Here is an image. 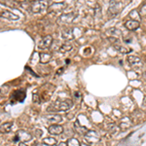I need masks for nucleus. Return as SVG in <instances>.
<instances>
[{
	"mask_svg": "<svg viewBox=\"0 0 146 146\" xmlns=\"http://www.w3.org/2000/svg\"><path fill=\"white\" fill-rule=\"evenodd\" d=\"M73 106V101L71 100H56L54 101L50 106L47 108V112L49 113H55L56 111H67Z\"/></svg>",
	"mask_w": 146,
	"mask_h": 146,
	"instance_id": "nucleus-1",
	"label": "nucleus"
},
{
	"mask_svg": "<svg viewBox=\"0 0 146 146\" xmlns=\"http://www.w3.org/2000/svg\"><path fill=\"white\" fill-rule=\"evenodd\" d=\"M49 7V3L47 0H35L32 1L29 5L28 10L31 13L37 14V13H41L44 10H47Z\"/></svg>",
	"mask_w": 146,
	"mask_h": 146,
	"instance_id": "nucleus-2",
	"label": "nucleus"
},
{
	"mask_svg": "<svg viewBox=\"0 0 146 146\" xmlns=\"http://www.w3.org/2000/svg\"><path fill=\"white\" fill-rule=\"evenodd\" d=\"M121 12V5L120 2L117 0H109V7H108V17L110 19L115 18L116 16H118Z\"/></svg>",
	"mask_w": 146,
	"mask_h": 146,
	"instance_id": "nucleus-3",
	"label": "nucleus"
},
{
	"mask_svg": "<svg viewBox=\"0 0 146 146\" xmlns=\"http://www.w3.org/2000/svg\"><path fill=\"white\" fill-rule=\"evenodd\" d=\"M84 137L86 143H88V144H96L100 139V135L96 131H88L86 135H84Z\"/></svg>",
	"mask_w": 146,
	"mask_h": 146,
	"instance_id": "nucleus-4",
	"label": "nucleus"
},
{
	"mask_svg": "<svg viewBox=\"0 0 146 146\" xmlns=\"http://www.w3.org/2000/svg\"><path fill=\"white\" fill-rule=\"evenodd\" d=\"M53 43V37L51 35H46L43 38L39 41L38 43V49L40 50H46V49H49Z\"/></svg>",
	"mask_w": 146,
	"mask_h": 146,
	"instance_id": "nucleus-5",
	"label": "nucleus"
},
{
	"mask_svg": "<svg viewBox=\"0 0 146 146\" xmlns=\"http://www.w3.org/2000/svg\"><path fill=\"white\" fill-rule=\"evenodd\" d=\"M66 3L65 2H56V3H53L51 4L50 6L48 7L47 11L48 13H56V12L62 11L66 8Z\"/></svg>",
	"mask_w": 146,
	"mask_h": 146,
	"instance_id": "nucleus-6",
	"label": "nucleus"
},
{
	"mask_svg": "<svg viewBox=\"0 0 146 146\" xmlns=\"http://www.w3.org/2000/svg\"><path fill=\"white\" fill-rule=\"evenodd\" d=\"M25 96H27V93L25 90H17L14 93V95L12 96V103L15 102H23L25 100Z\"/></svg>",
	"mask_w": 146,
	"mask_h": 146,
	"instance_id": "nucleus-7",
	"label": "nucleus"
},
{
	"mask_svg": "<svg viewBox=\"0 0 146 146\" xmlns=\"http://www.w3.org/2000/svg\"><path fill=\"white\" fill-rule=\"evenodd\" d=\"M73 19H74V14L73 13L63 14V15H62L58 20H56V23H58V25H66V23H69L70 22H72Z\"/></svg>",
	"mask_w": 146,
	"mask_h": 146,
	"instance_id": "nucleus-8",
	"label": "nucleus"
},
{
	"mask_svg": "<svg viewBox=\"0 0 146 146\" xmlns=\"http://www.w3.org/2000/svg\"><path fill=\"white\" fill-rule=\"evenodd\" d=\"M16 138H17V140L20 139L22 142H27V141L31 140L32 135H31V133H29L28 131L21 129V131H19L17 133V137Z\"/></svg>",
	"mask_w": 146,
	"mask_h": 146,
	"instance_id": "nucleus-9",
	"label": "nucleus"
},
{
	"mask_svg": "<svg viewBox=\"0 0 146 146\" xmlns=\"http://www.w3.org/2000/svg\"><path fill=\"white\" fill-rule=\"evenodd\" d=\"M48 131L51 135H60L63 133V127L58 124H52L48 128Z\"/></svg>",
	"mask_w": 146,
	"mask_h": 146,
	"instance_id": "nucleus-10",
	"label": "nucleus"
},
{
	"mask_svg": "<svg viewBox=\"0 0 146 146\" xmlns=\"http://www.w3.org/2000/svg\"><path fill=\"white\" fill-rule=\"evenodd\" d=\"M47 122L52 124H58L60 122L62 121V117L58 114H55V113H49L47 116H45Z\"/></svg>",
	"mask_w": 146,
	"mask_h": 146,
	"instance_id": "nucleus-11",
	"label": "nucleus"
},
{
	"mask_svg": "<svg viewBox=\"0 0 146 146\" xmlns=\"http://www.w3.org/2000/svg\"><path fill=\"white\" fill-rule=\"evenodd\" d=\"M125 27H126V28H128L129 30L133 31V30H136L140 27V23L136 20H129L125 23Z\"/></svg>",
	"mask_w": 146,
	"mask_h": 146,
	"instance_id": "nucleus-12",
	"label": "nucleus"
},
{
	"mask_svg": "<svg viewBox=\"0 0 146 146\" xmlns=\"http://www.w3.org/2000/svg\"><path fill=\"white\" fill-rule=\"evenodd\" d=\"M74 131H75V133H78V135L84 136L85 135H86L87 131H89V129H87L86 127L81 126L79 121H76L74 123Z\"/></svg>",
	"mask_w": 146,
	"mask_h": 146,
	"instance_id": "nucleus-13",
	"label": "nucleus"
},
{
	"mask_svg": "<svg viewBox=\"0 0 146 146\" xmlns=\"http://www.w3.org/2000/svg\"><path fill=\"white\" fill-rule=\"evenodd\" d=\"M113 47H114L115 50H117V51L120 52V53H122V54H129V53H131V52L133 51L131 48H128V47L122 45L120 42H119V43H116V44H113Z\"/></svg>",
	"mask_w": 146,
	"mask_h": 146,
	"instance_id": "nucleus-14",
	"label": "nucleus"
},
{
	"mask_svg": "<svg viewBox=\"0 0 146 146\" xmlns=\"http://www.w3.org/2000/svg\"><path fill=\"white\" fill-rule=\"evenodd\" d=\"M0 17L7 19V20H9V21H18L19 20L18 16L15 15V14H13L10 11H4V12H2V13H0Z\"/></svg>",
	"mask_w": 146,
	"mask_h": 146,
	"instance_id": "nucleus-15",
	"label": "nucleus"
},
{
	"mask_svg": "<svg viewBox=\"0 0 146 146\" xmlns=\"http://www.w3.org/2000/svg\"><path fill=\"white\" fill-rule=\"evenodd\" d=\"M127 60H128L129 64H131V66H133V67H135L136 65L142 64V62H141L140 58H138V56H129Z\"/></svg>",
	"mask_w": 146,
	"mask_h": 146,
	"instance_id": "nucleus-16",
	"label": "nucleus"
},
{
	"mask_svg": "<svg viewBox=\"0 0 146 146\" xmlns=\"http://www.w3.org/2000/svg\"><path fill=\"white\" fill-rule=\"evenodd\" d=\"M12 128H13V122H6L0 126V133H8L12 131Z\"/></svg>",
	"mask_w": 146,
	"mask_h": 146,
	"instance_id": "nucleus-17",
	"label": "nucleus"
},
{
	"mask_svg": "<svg viewBox=\"0 0 146 146\" xmlns=\"http://www.w3.org/2000/svg\"><path fill=\"white\" fill-rule=\"evenodd\" d=\"M62 37L65 40L73 39L74 35H73V29L72 28H65L62 31Z\"/></svg>",
	"mask_w": 146,
	"mask_h": 146,
	"instance_id": "nucleus-18",
	"label": "nucleus"
},
{
	"mask_svg": "<svg viewBox=\"0 0 146 146\" xmlns=\"http://www.w3.org/2000/svg\"><path fill=\"white\" fill-rule=\"evenodd\" d=\"M105 33L108 35V37H117L118 38V36L121 34V31L119 29H117L116 27H111L109 29H107Z\"/></svg>",
	"mask_w": 146,
	"mask_h": 146,
	"instance_id": "nucleus-19",
	"label": "nucleus"
},
{
	"mask_svg": "<svg viewBox=\"0 0 146 146\" xmlns=\"http://www.w3.org/2000/svg\"><path fill=\"white\" fill-rule=\"evenodd\" d=\"M131 125H133V121H131L129 118H125L123 119V121L121 122V124H120V128L121 129H128L131 127Z\"/></svg>",
	"mask_w": 146,
	"mask_h": 146,
	"instance_id": "nucleus-20",
	"label": "nucleus"
},
{
	"mask_svg": "<svg viewBox=\"0 0 146 146\" xmlns=\"http://www.w3.org/2000/svg\"><path fill=\"white\" fill-rule=\"evenodd\" d=\"M52 60V54L50 53H41L40 54V62L48 63Z\"/></svg>",
	"mask_w": 146,
	"mask_h": 146,
	"instance_id": "nucleus-21",
	"label": "nucleus"
},
{
	"mask_svg": "<svg viewBox=\"0 0 146 146\" xmlns=\"http://www.w3.org/2000/svg\"><path fill=\"white\" fill-rule=\"evenodd\" d=\"M73 49L72 45L70 43H64L60 46V53H67V52H70Z\"/></svg>",
	"mask_w": 146,
	"mask_h": 146,
	"instance_id": "nucleus-22",
	"label": "nucleus"
},
{
	"mask_svg": "<svg viewBox=\"0 0 146 146\" xmlns=\"http://www.w3.org/2000/svg\"><path fill=\"white\" fill-rule=\"evenodd\" d=\"M43 142L48 146H54L58 143V141H56V138H54V137H46L43 139Z\"/></svg>",
	"mask_w": 146,
	"mask_h": 146,
	"instance_id": "nucleus-23",
	"label": "nucleus"
},
{
	"mask_svg": "<svg viewBox=\"0 0 146 146\" xmlns=\"http://www.w3.org/2000/svg\"><path fill=\"white\" fill-rule=\"evenodd\" d=\"M67 146H80V142L76 138H70L67 141Z\"/></svg>",
	"mask_w": 146,
	"mask_h": 146,
	"instance_id": "nucleus-24",
	"label": "nucleus"
},
{
	"mask_svg": "<svg viewBox=\"0 0 146 146\" xmlns=\"http://www.w3.org/2000/svg\"><path fill=\"white\" fill-rule=\"evenodd\" d=\"M33 102L37 103V104H40V103L42 102L41 98H40V96L37 95V94H34L33 95Z\"/></svg>",
	"mask_w": 146,
	"mask_h": 146,
	"instance_id": "nucleus-25",
	"label": "nucleus"
},
{
	"mask_svg": "<svg viewBox=\"0 0 146 146\" xmlns=\"http://www.w3.org/2000/svg\"><path fill=\"white\" fill-rule=\"evenodd\" d=\"M56 146H67V143L66 142H63V141H60V142L56 143Z\"/></svg>",
	"mask_w": 146,
	"mask_h": 146,
	"instance_id": "nucleus-26",
	"label": "nucleus"
},
{
	"mask_svg": "<svg viewBox=\"0 0 146 146\" xmlns=\"http://www.w3.org/2000/svg\"><path fill=\"white\" fill-rule=\"evenodd\" d=\"M35 146H48V145L45 144L44 142H36L35 143Z\"/></svg>",
	"mask_w": 146,
	"mask_h": 146,
	"instance_id": "nucleus-27",
	"label": "nucleus"
},
{
	"mask_svg": "<svg viewBox=\"0 0 146 146\" xmlns=\"http://www.w3.org/2000/svg\"><path fill=\"white\" fill-rule=\"evenodd\" d=\"M80 146H91V145L88 144V143H80Z\"/></svg>",
	"mask_w": 146,
	"mask_h": 146,
	"instance_id": "nucleus-28",
	"label": "nucleus"
},
{
	"mask_svg": "<svg viewBox=\"0 0 146 146\" xmlns=\"http://www.w3.org/2000/svg\"><path fill=\"white\" fill-rule=\"evenodd\" d=\"M19 146H27V145L25 144V142H20V143H19Z\"/></svg>",
	"mask_w": 146,
	"mask_h": 146,
	"instance_id": "nucleus-29",
	"label": "nucleus"
}]
</instances>
